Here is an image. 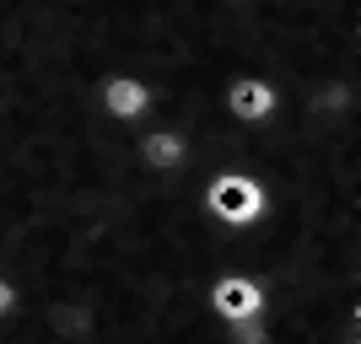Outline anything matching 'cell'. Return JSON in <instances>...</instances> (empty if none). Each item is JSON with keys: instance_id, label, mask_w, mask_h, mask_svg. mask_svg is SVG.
<instances>
[{"instance_id": "obj_3", "label": "cell", "mask_w": 361, "mask_h": 344, "mask_svg": "<svg viewBox=\"0 0 361 344\" xmlns=\"http://www.w3.org/2000/svg\"><path fill=\"white\" fill-rule=\"evenodd\" d=\"M92 103H97V113H103L108 124H119V129H135V124L157 119V87H151L146 75H135V70L97 75Z\"/></svg>"}, {"instance_id": "obj_5", "label": "cell", "mask_w": 361, "mask_h": 344, "mask_svg": "<svg viewBox=\"0 0 361 344\" xmlns=\"http://www.w3.org/2000/svg\"><path fill=\"white\" fill-rule=\"evenodd\" d=\"M281 108H286V97H281V87H275L270 75H232V81L221 87V113L232 124H243V129L275 124Z\"/></svg>"}, {"instance_id": "obj_1", "label": "cell", "mask_w": 361, "mask_h": 344, "mask_svg": "<svg viewBox=\"0 0 361 344\" xmlns=\"http://www.w3.org/2000/svg\"><path fill=\"white\" fill-rule=\"evenodd\" d=\"M275 189L259 172H243V167H211L205 172V189H200V210L205 221L226 226V231H248L270 215Z\"/></svg>"}, {"instance_id": "obj_2", "label": "cell", "mask_w": 361, "mask_h": 344, "mask_svg": "<svg viewBox=\"0 0 361 344\" xmlns=\"http://www.w3.org/2000/svg\"><path fill=\"white\" fill-rule=\"evenodd\" d=\"M135 162L146 167V172H157V178H178V172H189L195 162H221V167H232L226 156H216L211 146H200L189 129L162 124V119H146V124L135 129Z\"/></svg>"}, {"instance_id": "obj_6", "label": "cell", "mask_w": 361, "mask_h": 344, "mask_svg": "<svg viewBox=\"0 0 361 344\" xmlns=\"http://www.w3.org/2000/svg\"><path fill=\"white\" fill-rule=\"evenodd\" d=\"M16 312H22V285H16V274L0 269V323H11Z\"/></svg>"}, {"instance_id": "obj_4", "label": "cell", "mask_w": 361, "mask_h": 344, "mask_svg": "<svg viewBox=\"0 0 361 344\" xmlns=\"http://www.w3.org/2000/svg\"><path fill=\"white\" fill-rule=\"evenodd\" d=\"M205 312L221 323V329H238V323H259L270 312V291L259 274H243V269H226L205 285Z\"/></svg>"}]
</instances>
